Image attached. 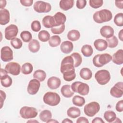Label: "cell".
<instances>
[{"instance_id": "1", "label": "cell", "mask_w": 123, "mask_h": 123, "mask_svg": "<svg viewBox=\"0 0 123 123\" xmlns=\"http://www.w3.org/2000/svg\"><path fill=\"white\" fill-rule=\"evenodd\" d=\"M112 18L111 12L107 9H102L95 12L93 16L94 21L98 24H102L111 21Z\"/></svg>"}, {"instance_id": "2", "label": "cell", "mask_w": 123, "mask_h": 123, "mask_svg": "<svg viewBox=\"0 0 123 123\" xmlns=\"http://www.w3.org/2000/svg\"><path fill=\"white\" fill-rule=\"evenodd\" d=\"M112 60V56L108 53L97 54L93 58V63L97 67H101L110 62Z\"/></svg>"}, {"instance_id": "3", "label": "cell", "mask_w": 123, "mask_h": 123, "mask_svg": "<svg viewBox=\"0 0 123 123\" xmlns=\"http://www.w3.org/2000/svg\"><path fill=\"white\" fill-rule=\"evenodd\" d=\"M43 99L46 104L51 106H55L60 102L61 98L59 95L55 92H48L44 95Z\"/></svg>"}, {"instance_id": "4", "label": "cell", "mask_w": 123, "mask_h": 123, "mask_svg": "<svg viewBox=\"0 0 123 123\" xmlns=\"http://www.w3.org/2000/svg\"><path fill=\"white\" fill-rule=\"evenodd\" d=\"M71 87L74 92L78 93L82 96L87 95L89 92V86L87 84L81 82H74L72 83Z\"/></svg>"}, {"instance_id": "5", "label": "cell", "mask_w": 123, "mask_h": 123, "mask_svg": "<svg viewBox=\"0 0 123 123\" xmlns=\"http://www.w3.org/2000/svg\"><path fill=\"white\" fill-rule=\"evenodd\" d=\"M95 78L99 85H105L110 80L111 74L108 70H100L96 73Z\"/></svg>"}, {"instance_id": "6", "label": "cell", "mask_w": 123, "mask_h": 123, "mask_svg": "<svg viewBox=\"0 0 123 123\" xmlns=\"http://www.w3.org/2000/svg\"><path fill=\"white\" fill-rule=\"evenodd\" d=\"M19 112L21 117L25 119L34 118L37 115V110L32 107L24 106L21 108Z\"/></svg>"}, {"instance_id": "7", "label": "cell", "mask_w": 123, "mask_h": 123, "mask_svg": "<svg viewBox=\"0 0 123 123\" xmlns=\"http://www.w3.org/2000/svg\"><path fill=\"white\" fill-rule=\"evenodd\" d=\"M100 110V105L96 101L91 102L85 106L84 113L88 117H93Z\"/></svg>"}, {"instance_id": "8", "label": "cell", "mask_w": 123, "mask_h": 123, "mask_svg": "<svg viewBox=\"0 0 123 123\" xmlns=\"http://www.w3.org/2000/svg\"><path fill=\"white\" fill-rule=\"evenodd\" d=\"M74 69V62L72 57L70 55L64 57L61 62L60 67L61 72L63 74L65 72Z\"/></svg>"}, {"instance_id": "9", "label": "cell", "mask_w": 123, "mask_h": 123, "mask_svg": "<svg viewBox=\"0 0 123 123\" xmlns=\"http://www.w3.org/2000/svg\"><path fill=\"white\" fill-rule=\"evenodd\" d=\"M34 10L38 13L49 12L51 9L50 4L43 1H37L34 4Z\"/></svg>"}, {"instance_id": "10", "label": "cell", "mask_w": 123, "mask_h": 123, "mask_svg": "<svg viewBox=\"0 0 123 123\" xmlns=\"http://www.w3.org/2000/svg\"><path fill=\"white\" fill-rule=\"evenodd\" d=\"M18 33V27L13 24L10 25L5 29V37L8 40H11L16 37Z\"/></svg>"}, {"instance_id": "11", "label": "cell", "mask_w": 123, "mask_h": 123, "mask_svg": "<svg viewBox=\"0 0 123 123\" xmlns=\"http://www.w3.org/2000/svg\"><path fill=\"white\" fill-rule=\"evenodd\" d=\"M5 69L8 73L13 75H19L21 70L20 64L15 62L8 63L5 67Z\"/></svg>"}, {"instance_id": "12", "label": "cell", "mask_w": 123, "mask_h": 123, "mask_svg": "<svg viewBox=\"0 0 123 123\" xmlns=\"http://www.w3.org/2000/svg\"><path fill=\"white\" fill-rule=\"evenodd\" d=\"M13 51L8 46L2 47L0 50V58L4 62H10L13 60Z\"/></svg>"}, {"instance_id": "13", "label": "cell", "mask_w": 123, "mask_h": 123, "mask_svg": "<svg viewBox=\"0 0 123 123\" xmlns=\"http://www.w3.org/2000/svg\"><path fill=\"white\" fill-rule=\"evenodd\" d=\"M110 94L114 98L122 97L123 95V83L119 82L116 83L110 89Z\"/></svg>"}, {"instance_id": "14", "label": "cell", "mask_w": 123, "mask_h": 123, "mask_svg": "<svg viewBox=\"0 0 123 123\" xmlns=\"http://www.w3.org/2000/svg\"><path fill=\"white\" fill-rule=\"evenodd\" d=\"M7 73H8L5 69H3L2 68L0 69V83L1 85L4 87H10L12 83V78L7 74Z\"/></svg>"}, {"instance_id": "15", "label": "cell", "mask_w": 123, "mask_h": 123, "mask_svg": "<svg viewBox=\"0 0 123 123\" xmlns=\"http://www.w3.org/2000/svg\"><path fill=\"white\" fill-rule=\"evenodd\" d=\"M40 86V83L38 80L33 79L31 80L27 86V92L31 95L36 94L39 89Z\"/></svg>"}, {"instance_id": "16", "label": "cell", "mask_w": 123, "mask_h": 123, "mask_svg": "<svg viewBox=\"0 0 123 123\" xmlns=\"http://www.w3.org/2000/svg\"><path fill=\"white\" fill-rule=\"evenodd\" d=\"M100 34L104 37L109 38L114 35V30L110 25H104L100 29Z\"/></svg>"}, {"instance_id": "17", "label": "cell", "mask_w": 123, "mask_h": 123, "mask_svg": "<svg viewBox=\"0 0 123 123\" xmlns=\"http://www.w3.org/2000/svg\"><path fill=\"white\" fill-rule=\"evenodd\" d=\"M61 84V81L60 79L55 76L50 77L47 81V85L51 89H56L59 88Z\"/></svg>"}, {"instance_id": "18", "label": "cell", "mask_w": 123, "mask_h": 123, "mask_svg": "<svg viewBox=\"0 0 123 123\" xmlns=\"http://www.w3.org/2000/svg\"><path fill=\"white\" fill-rule=\"evenodd\" d=\"M10 20V14L9 11L6 9H1L0 10V24L5 25L7 24Z\"/></svg>"}, {"instance_id": "19", "label": "cell", "mask_w": 123, "mask_h": 123, "mask_svg": "<svg viewBox=\"0 0 123 123\" xmlns=\"http://www.w3.org/2000/svg\"><path fill=\"white\" fill-rule=\"evenodd\" d=\"M42 24L45 27L47 28L57 26V25L53 16L50 15H46L42 19Z\"/></svg>"}, {"instance_id": "20", "label": "cell", "mask_w": 123, "mask_h": 123, "mask_svg": "<svg viewBox=\"0 0 123 123\" xmlns=\"http://www.w3.org/2000/svg\"><path fill=\"white\" fill-rule=\"evenodd\" d=\"M74 48V45L72 42L70 41H64L62 42L60 46L61 51L65 54L71 53Z\"/></svg>"}, {"instance_id": "21", "label": "cell", "mask_w": 123, "mask_h": 123, "mask_svg": "<svg viewBox=\"0 0 123 123\" xmlns=\"http://www.w3.org/2000/svg\"><path fill=\"white\" fill-rule=\"evenodd\" d=\"M113 63L117 65H121L123 63V50L122 49L118 50L115 52L112 56V60Z\"/></svg>"}, {"instance_id": "22", "label": "cell", "mask_w": 123, "mask_h": 123, "mask_svg": "<svg viewBox=\"0 0 123 123\" xmlns=\"http://www.w3.org/2000/svg\"><path fill=\"white\" fill-rule=\"evenodd\" d=\"M94 46L98 51H103L108 47V44L106 40L102 39H98L95 40Z\"/></svg>"}, {"instance_id": "23", "label": "cell", "mask_w": 123, "mask_h": 123, "mask_svg": "<svg viewBox=\"0 0 123 123\" xmlns=\"http://www.w3.org/2000/svg\"><path fill=\"white\" fill-rule=\"evenodd\" d=\"M57 26H60L64 25L66 20L65 15L61 12H56L53 16Z\"/></svg>"}, {"instance_id": "24", "label": "cell", "mask_w": 123, "mask_h": 123, "mask_svg": "<svg viewBox=\"0 0 123 123\" xmlns=\"http://www.w3.org/2000/svg\"><path fill=\"white\" fill-rule=\"evenodd\" d=\"M71 87V86L69 85H65L62 87L61 92L63 97L69 98L74 95V92L72 90Z\"/></svg>"}, {"instance_id": "25", "label": "cell", "mask_w": 123, "mask_h": 123, "mask_svg": "<svg viewBox=\"0 0 123 123\" xmlns=\"http://www.w3.org/2000/svg\"><path fill=\"white\" fill-rule=\"evenodd\" d=\"M74 5V0H62L60 1L59 6L63 11H68L71 9Z\"/></svg>"}, {"instance_id": "26", "label": "cell", "mask_w": 123, "mask_h": 123, "mask_svg": "<svg viewBox=\"0 0 123 123\" xmlns=\"http://www.w3.org/2000/svg\"><path fill=\"white\" fill-rule=\"evenodd\" d=\"M67 115L71 118H76L81 114L80 110L75 107H71L69 108L67 111Z\"/></svg>"}, {"instance_id": "27", "label": "cell", "mask_w": 123, "mask_h": 123, "mask_svg": "<svg viewBox=\"0 0 123 123\" xmlns=\"http://www.w3.org/2000/svg\"><path fill=\"white\" fill-rule=\"evenodd\" d=\"M40 43L37 39H32L29 42L28 49L33 53H36L40 49Z\"/></svg>"}, {"instance_id": "28", "label": "cell", "mask_w": 123, "mask_h": 123, "mask_svg": "<svg viewBox=\"0 0 123 123\" xmlns=\"http://www.w3.org/2000/svg\"><path fill=\"white\" fill-rule=\"evenodd\" d=\"M79 75L82 79L85 80H88L91 78L92 73L89 68H83L80 71Z\"/></svg>"}, {"instance_id": "29", "label": "cell", "mask_w": 123, "mask_h": 123, "mask_svg": "<svg viewBox=\"0 0 123 123\" xmlns=\"http://www.w3.org/2000/svg\"><path fill=\"white\" fill-rule=\"evenodd\" d=\"M67 37L68 39L72 41H75L79 39L80 37V34L77 30L73 29L69 31Z\"/></svg>"}, {"instance_id": "30", "label": "cell", "mask_w": 123, "mask_h": 123, "mask_svg": "<svg viewBox=\"0 0 123 123\" xmlns=\"http://www.w3.org/2000/svg\"><path fill=\"white\" fill-rule=\"evenodd\" d=\"M39 116L41 121L47 123L49 120L51 119L52 113L50 111L45 110L40 113Z\"/></svg>"}, {"instance_id": "31", "label": "cell", "mask_w": 123, "mask_h": 123, "mask_svg": "<svg viewBox=\"0 0 123 123\" xmlns=\"http://www.w3.org/2000/svg\"><path fill=\"white\" fill-rule=\"evenodd\" d=\"M81 52L85 57H89L92 55L93 49L91 45L86 44L82 46L81 48Z\"/></svg>"}, {"instance_id": "32", "label": "cell", "mask_w": 123, "mask_h": 123, "mask_svg": "<svg viewBox=\"0 0 123 123\" xmlns=\"http://www.w3.org/2000/svg\"><path fill=\"white\" fill-rule=\"evenodd\" d=\"M103 117L107 122L113 123L116 118V115L112 111H107L104 112Z\"/></svg>"}, {"instance_id": "33", "label": "cell", "mask_w": 123, "mask_h": 123, "mask_svg": "<svg viewBox=\"0 0 123 123\" xmlns=\"http://www.w3.org/2000/svg\"><path fill=\"white\" fill-rule=\"evenodd\" d=\"M33 76L35 79L38 80L40 82H43L45 79L47 75L43 70H37L35 71Z\"/></svg>"}, {"instance_id": "34", "label": "cell", "mask_w": 123, "mask_h": 123, "mask_svg": "<svg viewBox=\"0 0 123 123\" xmlns=\"http://www.w3.org/2000/svg\"><path fill=\"white\" fill-rule=\"evenodd\" d=\"M62 74L64 80L67 82H70L74 80L76 77L75 69L65 72Z\"/></svg>"}, {"instance_id": "35", "label": "cell", "mask_w": 123, "mask_h": 123, "mask_svg": "<svg viewBox=\"0 0 123 123\" xmlns=\"http://www.w3.org/2000/svg\"><path fill=\"white\" fill-rule=\"evenodd\" d=\"M61 42L60 37L58 35H54L50 37L49 44L51 47H56L58 46Z\"/></svg>"}, {"instance_id": "36", "label": "cell", "mask_w": 123, "mask_h": 123, "mask_svg": "<svg viewBox=\"0 0 123 123\" xmlns=\"http://www.w3.org/2000/svg\"><path fill=\"white\" fill-rule=\"evenodd\" d=\"M72 102L74 105L78 107H82L85 104L86 101L85 99L83 97L79 95H75L73 97Z\"/></svg>"}, {"instance_id": "37", "label": "cell", "mask_w": 123, "mask_h": 123, "mask_svg": "<svg viewBox=\"0 0 123 123\" xmlns=\"http://www.w3.org/2000/svg\"><path fill=\"white\" fill-rule=\"evenodd\" d=\"M33 70V67L31 63L29 62L25 63L21 67V72L24 74H30Z\"/></svg>"}, {"instance_id": "38", "label": "cell", "mask_w": 123, "mask_h": 123, "mask_svg": "<svg viewBox=\"0 0 123 123\" xmlns=\"http://www.w3.org/2000/svg\"><path fill=\"white\" fill-rule=\"evenodd\" d=\"M71 56L73 58L74 67L79 66L82 62V58L81 55L79 53L74 52L71 55Z\"/></svg>"}, {"instance_id": "39", "label": "cell", "mask_w": 123, "mask_h": 123, "mask_svg": "<svg viewBox=\"0 0 123 123\" xmlns=\"http://www.w3.org/2000/svg\"><path fill=\"white\" fill-rule=\"evenodd\" d=\"M38 39L42 42H47L50 38V34L46 30H43L40 31L38 34Z\"/></svg>"}, {"instance_id": "40", "label": "cell", "mask_w": 123, "mask_h": 123, "mask_svg": "<svg viewBox=\"0 0 123 123\" xmlns=\"http://www.w3.org/2000/svg\"><path fill=\"white\" fill-rule=\"evenodd\" d=\"M108 47L110 48H115L118 44V40L116 36H113L110 38H106Z\"/></svg>"}, {"instance_id": "41", "label": "cell", "mask_w": 123, "mask_h": 123, "mask_svg": "<svg viewBox=\"0 0 123 123\" xmlns=\"http://www.w3.org/2000/svg\"><path fill=\"white\" fill-rule=\"evenodd\" d=\"M20 37L25 42H29L32 38L31 33L28 31H22L20 34Z\"/></svg>"}, {"instance_id": "42", "label": "cell", "mask_w": 123, "mask_h": 123, "mask_svg": "<svg viewBox=\"0 0 123 123\" xmlns=\"http://www.w3.org/2000/svg\"><path fill=\"white\" fill-rule=\"evenodd\" d=\"M10 44L11 46L15 49H19L22 48L23 45V43L21 40L17 37H15L11 40Z\"/></svg>"}, {"instance_id": "43", "label": "cell", "mask_w": 123, "mask_h": 123, "mask_svg": "<svg viewBox=\"0 0 123 123\" xmlns=\"http://www.w3.org/2000/svg\"><path fill=\"white\" fill-rule=\"evenodd\" d=\"M114 24L118 26H123V13L122 12L118 13L114 17Z\"/></svg>"}, {"instance_id": "44", "label": "cell", "mask_w": 123, "mask_h": 123, "mask_svg": "<svg viewBox=\"0 0 123 123\" xmlns=\"http://www.w3.org/2000/svg\"><path fill=\"white\" fill-rule=\"evenodd\" d=\"M89 3L92 8L97 9L102 6L103 1L102 0H90Z\"/></svg>"}, {"instance_id": "45", "label": "cell", "mask_w": 123, "mask_h": 123, "mask_svg": "<svg viewBox=\"0 0 123 123\" xmlns=\"http://www.w3.org/2000/svg\"><path fill=\"white\" fill-rule=\"evenodd\" d=\"M65 25H62L60 26H57L51 28V32L54 34H62L65 29Z\"/></svg>"}, {"instance_id": "46", "label": "cell", "mask_w": 123, "mask_h": 123, "mask_svg": "<svg viewBox=\"0 0 123 123\" xmlns=\"http://www.w3.org/2000/svg\"><path fill=\"white\" fill-rule=\"evenodd\" d=\"M32 30L36 32H38L41 29V25L40 22L37 20H35L32 22L31 25Z\"/></svg>"}, {"instance_id": "47", "label": "cell", "mask_w": 123, "mask_h": 123, "mask_svg": "<svg viewBox=\"0 0 123 123\" xmlns=\"http://www.w3.org/2000/svg\"><path fill=\"white\" fill-rule=\"evenodd\" d=\"M86 5V0H78L76 1V7L79 9H84Z\"/></svg>"}, {"instance_id": "48", "label": "cell", "mask_w": 123, "mask_h": 123, "mask_svg": "<svg viewBox=\"0 0 123 123\" xmlns=\"http://www.w3.org/2000/svg\"><path fill=\"white\" fill-rule=\"evenodd\" d=\"M123 100H121L116 103L115 105L116 110L118 112H122L123 111Z\"/></svg>"}, {"instance_id": "49", "label": "cell", "mask_w": 123, "mask_h": 123, "mask_svg": "<svg viewBox=\"0 0 123 123\" xmlns=\"http://www.w3.org/2000/svg\"><path fill=\"white\" fill-rule=\"evenodd\" d=\"M20 2L22 5L26 7H29L33 4V0H20Z\"/></svg>"}, {"instance_id": "50", "label": "cell", "mask_w": 123, "mask_h": 123, "mask_svg": "<svg viewBox=\"0 0 123 123\" xmlns=\"http://www.w3.org/2000/svg\"><path fill=\"white\" fill-rule=\"evenodd\" d=\"M0 104H1L0 109H1L2 108L4 101L6 98V95L5 93L1 90L0 91Z\"/></svg>"}, {"instance_id": "51", "label": "cell", "mask_w": 123, "mask_h": 123, "mask_svg": "<svg viewBox=\"0 0 123 123\" xmlns=\"http://www.w3.org/2000/svg\"><path fill=\"white\" fill-rule=\"evenodd\" d=\"M77 123H89V121L87 119L84 117H80L77 119L76 120Z\"/></svg>"}, {"instance_id": "52", "label": "cell", "mask_w": 123, "mask_h": 123, "mask_svg": "<svg viewBox=\"0 0 123 123\" xmlns=\"http://www.w3.org/2000/svg\"><path fill=\"white\" fill-rule=\"evenodd\" d=\"M115 5L117 7H118L119 9H123V0H116L115 1Z\"/></svg>"}, {"instance_id": "53", "label": "cell", "mask_w": 123, "mask_h": 123, "mask_svg": "<svg viewBox=\"0 0 123 123\" xmlns=\"http://www.w3.org/2000/svg\"><path fill=\"white\" fill-rule=\"evenodd\" d=\"M92 123H104V121L102 119V118L100 117H96L92 121Z\"/></svg>"}, {"instance_id": "54", "label": "cell", "mask_w": 123, "mask_h": 123, "mask_svg": "<svg viewBox=\"0 0 123 123\" xmlns=\"http://www.w3.org/2000/svg\"><path fill=\"white\" fill-rule=\"evenodd\" d=\"M6 0H0V8L1 9H3L6 5Z\"/></svg>"}, {"instance_id": "55", "label": "cell", "mask_w": 123, "mask_h": 123, "mask_svg": "<svg viewBox=\"0 0 123 123\" xmlns=\"http://www.w3.org/2000/svg\"><path fill=\"white\" fill-rule=\"evenodd\" d=\"M118 37L120 39V40L122 41L123 40V29H121L120 31L119 32L118 34Z\"/></svg>"}, {"instance_id": "56", "label": "cell", "mask_w": 123, "mask_h": 123, "mask_svg": "<svg viewBox=\"0 0 123 123\" xmlns=\"http://www.w3.org/2000/svg\"><path fill=\"white\" fill-rule=\"evenodd\" d=\"M62 123H73V121L69 120L68 118H66V119H64L62 121Z\"/></svg>"}, {"instance_id": "57", "label": "cell", "mask_w": 123, "mask_h": 123, "mask_svg": "<svg viewBox=\"0 0 123 123\" xmlns=\"http://www.w3.org/2000/svg\"><path fill=\"white\" fill-rule=\"evenodd\" d=\"M47 123H59V122L56 120L50 119L49 120Z\"/></svg>"}, {"instance_id": "58", "label": "cell", "mask_w": 123, "mask_h": 123, "mask_svg": "<svg viewBox=\"0 0 123 123\" xmlns=\"http://www.w3.org/2000/svg\"><path fill=\"white\" fill-rule=\"evenodd\" d=\"M122 123V121L120 120V119L119 118H117L116 117L115 120L113 121V123Z\"/></svg>"}, {"instance_id": "59", "label": "cell", "mask_w": 123, "mask_h": 123, "mask_svg": "<svg viewBox=\"0 0 123 123\" xmlns=\"http://www.w3.org/2000/svg\"><path fill=\"white\" fill-rule=\"evenodd\" d=\"M27 122H28V123H29V122H30V123H32V122H33V123H34V122L38 123V122L37 121H36V120H29V121H28Z\"/></svg>"}]
</instances>
